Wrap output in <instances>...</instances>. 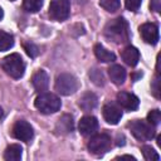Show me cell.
<instances>
[{"instance_id": "obj_1", "label": "cell", "mask_w": 161, "mask_h": 161, "mask_svg": "<svg viewBox=\"0 0 161 161\" xmlns=\"http://www.w3.org/2000/svg\"><path fill=\"white\" fill-rule=\"evenodd\" d=\"M104 36L113 43L121 44L126 43L130 39L128 24L123 18H116L107 23L104 26Z\"/></svg>"}, {"instance_id": "obj_2", "label": "cell", "mask_w": 161, "mask_h": 161, "mask_svg": "<svg viewBox=\"0 0 161 161\" xmlns=\"http://www.w3.org/2000/svg\"><path fill=\"white\" fill-rule=\"evenodd\" d=\"M1 67L5 70V73L14 79L21 78L25 72V63L23 62L21 57L18 53H13V54L5 57L3 59Z\"/></svg>"}, {"instance_id": "obj_3", "label": "cell", "mask_w": 161, "mask_h": 161, "mask_svg": "<svg viewBox=\"0 0 161 161\" xmlns=\"http://www.w3.org/2000/svg\"><path fill=\"white\" fill-rule=\"evenodd\" d=\"M36 109L44 114L55 113L60 108V99L53 93H42L35 98L34 102Z\"/></svg>"}, {"instance_id": "obj_4", "label": "cell", "mask_w": 161, "mask_h": 161, "mask_svg": "<svg viewBox=\"0 0 161 161\" xmlns=\"http://www.w3.org/2000/svg\"><path fill=\"white\" fill-rule=\"evenodd\" d=\"M78 89V80L69 73H62L55 79V91L62 96H70Z\"/></svg>"}, {"instance_id": "obj_5", "label": "cell", "mask_w": 161, "mask_h": 161, "mask_svg": "<svg viewBox=\"0 0 161 161\" xmlns=\"http://www.w3.org/2000/svg\"><path fill=\"white\" fill-rule=\"evenodd\" d=\"M111 143H112V140L107 133H98L89 140L88 150L91 153L96 156H101L111 148Z\"/></svg>"}, {"instance_id": "obj_6", "label": "cell", "mask_w": 161, "mask_h": 161, "mask_svg": "<svg viewBox=\"0 0 161 161\" xmlns=\"http://www.w3.org/2000/svg\"><path fill=\"white\" fill-rule=\"evenodd\" d=\"M132 135L140 141H148L155 136L153 126L141 119H135L128 125Z\"/></svg>"}, {"instance_id": "obj_7", "label": "cell", "mask_w": 161, "mask_h": 161, "mask_svg": "<svg viewBox=\"0 0 161 161\" xmlns=\"http://www.w3.org/2000/svg\"><path fill=\"white\" fill-rule=\"evenodd\" d=\"M70 4L69 0H52L49 5V16L53 20L63 21L69 16Z\"/></svg>"}, {"instance_id": "obj_8", "label": "cell", "mask_w": 161, "mask_h": 161, "mask_svg": "<svg viewBox=\"0 0 161 161\" xmlns=\"http://www.w3.org/2000/svg\"><path fill=\"white\" fill-rule=\"evenodd\" d=\"M11 135L16 140L29 142L34 136V131H33V127L29 122H26L24 119H19L14 123V126L11 128Z\"/></svg>"}, {"instance_id": "obj_9", "label": "cell", "mask_w": 161, "mask_h": 161, "mask_svg": "<svg viewBox=\"0 0 161 161\" xmlns=\"http://www.w3.org/2000/svg\"><path fill=\"white\" fill-rule=\"evenodd\" d=\"M140 34L142 39L151 45H155L158 42V28L153 23H145L140 26Z\"/></svg>"}, {"instance_id": "obj_10", "label": "cell", "mask_w": 161, "mask_h": 161, "mask_svg": "<svg viewBox=\"0 0 161 161\" xmlns=\"http://www.w3.org/2000/svg\"><path fill=\"white\" fill-rule=\"evenodd\" d=\"M103 118L109 125H117L122 118V111L121 108L114 103H107L102 108Z\"/></svg>"}, {"instance_id": "obj_11", "label": "cell", "mask_w": 161, "mask_h": 161, "mask_svg": "<svg viewBox=\"0 0 161 161\" xmlns=\"http://www.w3.org/2000/svg\"><path fill=\"white\" fill-rule=\"evenodd\" d=\"M117 102L122 108L127 111H135L138 108L140 104V99L135 94L128 92H119L117 94Z\"/></svg>"}, {"instance_id": "obj_12", "label": "cell", "mask_w": 161, "mask_h": 161, "mask_svg": "<svg viewBox=\"0 0 161 161\" xmlns=\"http://www.w3.org/2000/svg\"><path fill=\"white\" fill-rule=\"evenodd\" d=\"M98 128V121L93 116H84L79 121V132L84 136L92 135Z\"/></svg>"}, {"instance_id": "obj_13", "label": "cell", "mask_w": 161, "mask_h": 161, "mask_svg": "<svg viewBox=\"0 0 161 161\" xmlns=\"http://www.w3.org/2000/svg\"><path fill=\"white\" fill-rule=\"evenodd\" d=\"M31 83H33V87L35 88V91H38V92L47 91V88L49 86V77H48L47 72L40 69L36 73H34V75L31 78Z\"/></svg>"}, {"instance_id": "obj_14", "label": "cell", "mask_w": 161, "mask_h": 161, "mask_svg": "<svg viewBox=\"0 0 161 161\" xmlns=\"http://www.w3.org/2000/svg\"><path fill=\"white\" fill-rule=\"evenodd\" d=\"M73 127H74L73 117L69 114H63L55 125V131L59 135H67L73 131Z\"/></svg>"}, {"instance_id": "obj_15", "label": "cell", "mask_w": 161, "mask_h": 161, "mask_svg": "<svg viewBox=\"0 0 161 161\" xmlns=\"http://www.w3.org/2000/svg\"><path fill=\"white\" fill-rule=\"evenodd\" d=\"M121 55H122V59L125 60V63L127 65H130V67H135L138 63V60H140V53H138V50L135 47H131V45L126 47L122 50Z\"/></svg>"}, {"instance_id": "obj_16", "label": "cell", "mask_w": 161, "mask_h": 161, "mask_svg": "<svg viewBox=\"0 0 161 161\" xmlns=\"http://www.w3.org/2000/svg\"><path fill=\"white\" fill-rule=\"evenodd\" d=\"M108 75H109L111 80L114 84L121 86L126 79V70H125L123 67H121L118 64H114V65H111L108 68Z\"/></svg>"}, {"instance_id": "obj_17", "label": "cell", "mask_w": 161, "mask_h": 161, "mask_svg": "<svg viewBox=\"0 0 161 161\" xmlns=\"http://www.w3.org/2000/svg\"><path fill=\"white\" fill-rule=\"evenodd\" d=\"M78 106H79L83 111H86V112L93 109V108L97 106V97H96V94L92 93V92L84 93V94L79 98Z\"/></svg>"}, {"instance_id": "obj_18", "label": "cell", "mask_w": 161, "mask_h": 161, "mask_svg": "<svg viewBox=\"0 0 161 161\" xmlns=\"http://www.w3.org/2000/svg\"><path fill=\"white\" fill-rule=\"evenodd\" d=\"M21 153H23L21 146L13 143V145L6 147V150L4 152V158L6 161H19L21 158Z\"/></svg>"}, {"instance_id": "obj_19", "label": "cell", "mask_w": 161, "mask_h": 161, "mask_svg": "<svg viewBox=\"0 0 161 161\" xmlns=\"http://www.w3.org/2000/svg\"><path fill=\"white\" fill-rule=\"evenodd\" d=\"M94 54H96L97 59L101 60V62H103V63H109V62H113L116 59V55L112 52L107 50L101 44L94 45Z\"/></svg>"}, {"instance_id": "obj_20", "label": "cell", "mask_w": 161, "mask_h": 161, "mask_svg": "<svg viewBox=\"0 0 161 161\" xmlns=\"http://www.w3.org/2000/svg\"><path fill=\"white\" fill-rule=\"evenodd\" d=\"M14 45V38L11 34L0 30V52H5Z\"/></svg>"}, {"instance_id": "obj_21", "label": "cell", "mask_w": 161, "mask_h": 161, "mask_svg": "<svg viewBox=\"0 0 161 161\" xmlns=\"http://www.w3.org/2000/svg\"><path fill=\"white\" fill-rule=\"evenodd\" d=\"M23 6L29 13H36L43 6V0H24Z\"/></svg>"}, {"instance_id": "obj_22", "label": "cell", "mask_w": 161, "mask_h": 161, "mask_svg": "<svg viewBox=\"0 0 161 161\" xmlns=\"http://www.w3.org/2000/svg\"><path fill=\"white\" fill-rule=\"evenodd\" d=\"M141 151H142V155H143L145 160H147V161H158L160 160L158 153L151 146H143L141 148Z\"/></svg>"}, {"instance_id": "obj_23", "label": "cell", "mask_w": 161, "mask_h": 161, "mask_svg": "<svg viewBox=\"0 0 161 161\" xmlns=\"http://www.w3.org/2000/svg\"><path fill=\"white\" fill-rule=\"evenodd\" d=\"M99 5L104 10H107L109 13H113V11L118 10V8H119V0H99Z\"/></svg>"}, {"instance_id": "obj_24", "label": "cell", "mask_w": 161, "mask_h": 161, "mask_svg": "<svg viewBox=\"0 0 161 161\" xmlns=\"http://www.w3.org/2000/svg\"><path fill=\"white\" fill-rule=\"evenodd\" d=\"M89 77L93 80L94 84H97V86H103L104 84V78H103V74L99 69H92L89 72Z\"/></svg>"}, {"instance_id": "obj_25", "label": "cell", "mask_w": 161, "mask_h": 161, "mask_svg": "<svg viewBox=\"0 0 161 161\" xmlns=\"http://www.w3.org/2000/svg\"><path fill=\"white\" fill-rule=\"evenodd\" d=\"M23 47H24V50L26 52V54H28L30 58H35V57H38V54H39V48H38L34 43L26 42V43L23 44Z\"/></svg>"}, {"instance_id": "obj_26", "label": "cell", "mask_w": 161, "mask_h": 161, "mask_svg": "<svg viewBox=\"0 0 161 161\" xmlns=\"http://www.w3.org/2000/svg\"><path fill=\"white\" fill-rule=\"evenodd\" d=\"M147 121L150 125L152 126H157L161 121V112L158 109H152L148 114H147Z\"/></svg>"}, {"instance_id": "obj_27", "label": "cell", "mask_w": 161, "mask_h": 161, "mask_svg": "<svg viewBox=\"0 0 161 161\" xmlns=\"http://www.w3.org/2000/svg\"><path fill=\"white\" fill-rule=\"evenodd\" d=\"M141 3H142V0H125L126 8L131 11H137L138 8L141 6Z\"/></svg>"}, {"instance_id": "obj_28", "label": "cell", "mask_w": 161, "mask_h": 161, "mask_svg": "<svg viewBox=\"0 0 161 161\" xmlns=\"http://www.w3.org/2000/svg\"><path fill=\"white\" fill-rule=\"evenodd\" d=\"M150 8L155 13H160V10H161V0H151Z\"/></svg>"}, {"instance_id": "obj_29", "label": "cell", "mask_w": 161, "mask_h": 161, "mask_svg": "<svg viewBox=\"0 0 161 161\" xmlns=\"http://www.w3.org/2000/svg\"><path fill=\"white\" fill-rule=\"evenodd\" d=\"M152 93H153L156 97H158V78H157V77H156L155 82H153V89H152Z\"/></svg>"}, {"instance_id": "obj_30", "label": "cell", "mask_w": 161, "mask_h": 161, "mask_svg": "<svg viewBox=\"0 0 161 161\" xmlns=\"http://www.w3.org/2000/svg\"><path fill=\"white\" fill-rule=\"evenodd\" d=\"M117 158H128V160H136L135 157H132V156H130V155H123V156H119V157H117Z\"/></svg>"}, {"instance_id": "obj_31", "label": "cell", "mask_w": 161, "mask_h": 161, "mask_svg": "<svg viewBox=\"0 0 161 161\" xmlns=\"http://www.w3.org/2000/svg\"><path fill=\"white\" fill-rule=\"evenodd\" d=\"M3 16H4V11H3V9L0 8V20L3 19Z\"/></svg>"}, {"instance_id": "obj_32", "label": "cell", "mask_w": 161, "mask_h": 161, "mask_svg": "<svg viewBox=\"0 0 161 161\" xmlns=\"http://www.w3.org/2000/svg\"><path fill=\"white\" fill-rule=\"evenodd\" d=\"M1 117H3V108L0 107V119H1Z\"/></svg>"}, {"instance_id": "obj_33", "label": "cell", "mask_w": 161, "mask_h": 161, "mask_svg": "<svg viewBox=\"0 0 161 161\" xmlns=\"http://www.w3.org/2000/svg\"><path fill=\"white\" fill-rule=\"evenodd\" d=\"M10 1H14V0H10Z\"/></svg>"}]
</instances>
